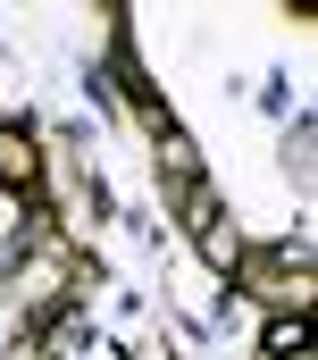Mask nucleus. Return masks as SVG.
I'll return each mask as SVG.
<instances>
[{
  "instance_id": "1",
  "label": "nucleus",
  "mask_w": 318,
  "mask_h": 360,
  "mask_svg": "<svg viewBox=\"0 0 318 360\" xmlns=\"http://www.w3.org/2000/svg\"><path fill=\"white\" fill-rule=\"evenodd\" d=\"M235 276H243V293H260L276 319H310V252L268 243V252H243Z\"/></svg>"
},
{
  "instance_id": "2",
  "label": "nucleus",
  "mask_w": 318,
  "mask_h": 360,
  "mask_svg": "<svg viewBox=\"0 0 318 360\" xmlns=\"http://www.w3.org/2000/svg\"><path fill=\"white\" fill-rule=\"evenodd\" d=\"M42 176V151H34V134L25 126H0V193H17V184Z\"/></svg>"
},
{
  "instance_id": "3",
  "label": "nucleus",
  "mask_w": 318,
  "mask_h": 360,
  "mask_svg": "<svg viewBox=\"0 0 318 360\" xmlns=\"http://www.w3.org/2000/svg\"><path fill=\"white\" fill-rule=\"evenodd\" d=\"M25 243H34V218H25V201H17V193H0V276L25 269Z\"/></svg>"
},
{
  "instance_id": "4",
  "label": "nucleus",
  "mask_w": 318,
  "mask_h": 360,
  "mask_svg": "<svg viewBox=\"0 0 318 360\" xmlns=\"http://www.w3.org/2000/svg\"><path fill=\"white\" fill-rule=\"evenodd\" d=\"M159 168H167L176 184H201V160H193V143H184L176 126H159Z\"/></svg>"
},
{
  "instance_id": "5",
  "label": "nucleus",
  "mask_w": 318,
  "mask_h": 360,
  "mask_svg": "<svg viewBox=\"0 0 318 360\" xmlns=\"http://www.w3.org/2000/svg\"><path fill=\"white\" fill-rule=\"evenodd\" d=\"M193 243H201V260H210V269H227V276H235V260H243V235H235V226H201Z\"/></svg>"
},
{
  "instance_id": "6",
  "label": "nucleus",
  "mask_w": 318,
  "mask_h": 360,
  "mask_svg": "<svg viewBox=\"0 0 318 360\" xmlns=\"http://www.w3.org/2000/svg\"><path fill=\"white\" fill-rule=\"evenodd\" d=\"M285 352H310V319H268V360Z\"/></svg>"
},
{
  "instance_id": "7",
  "label": "nucleus",
  "mask_w": 318,
  "mask_h": 360,
  "mask_svg": "<svg viewBox=\"0 0 318 360\" xmlns=\"http://www.w3.org/2000/svg\"><path fill=\"white\" fill-rule=\"evenodd\" d=\"M184 226H193V235L218 226V193H210V184H184Z\"/></svg>"
},
{
  "instance_id": "8",
  "label": "nucleus",
  "mask_w": 318,
  "mask_h": 360,
  "mask_svg": "<svg viewBox=\"0 0 318 360\" xmlns=\"http://www.w3.org/2000/svg\"><path fill=\"white\" fill-rule=\"evenodd\" d=\"M285 360H310V352H285Z\"/></svg>"
}]
</instances>
